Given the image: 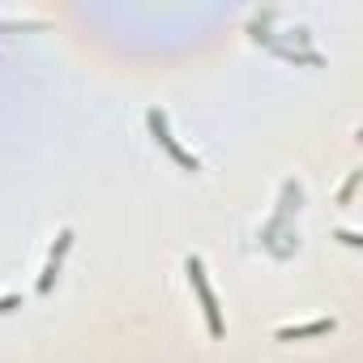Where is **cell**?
<instances>
[{"instance_id": "cell-5", "label": "cell", "mask_w": 363, "mask_h": 363, "mask_svg": "<svg viewBox=\"0 0 363 363\" xmlns=\"http://www.w3.org/2000/svg\"><path fill=\"white\" fill-rule=\"evenodd\" d=\"M22 303V295H0V312H9V308H18Z\"/></svg>"}, {"instance_id": "cell-3", "label": "cell", "mask_w": 363, "mask_h": 363, "mask_svg": "<svg viewBox=\"0 0 363 363\" xmlns=\"http://www.w3.org/2000/svg\"><path fill=\"white\" fill-rule=\"evenodd\" d=\"M69 248H73V231H60V235H56V248L48 252V265H43V274H39V291H52V282H56V274H60Z\"/></svg>"}, {"instance_id": "cell-2", "label": "cell", "mask_w": 363, "mask_h": 363, "mask_svg": "<svg viewBox=\"0 0 363 363\" xmlns=\"http://www.w3.org/2000/svg\"><path fill=\"white\" fill-rule=\"evenodd\" d=\"M145 124H150L154 141H158V145H162V150H167V154H171L179 167H184V171H197V167H201V162H197V158H193L184 145L175 141V133H171V124H167V116H162V111H150V116H145Z\"/></svg>"}, {"instance_id": "cell-4", "label": "cell", "mask_w": 363, "mask_h": 363, "mask_svg": "<svg viewBox=\"0 0 363 363\" xmlns=\"http://www.w3.org/2000/svg\"><path fill=\"white\" fill-rule=\"evenodd\" d=\"M333 333V320H308V325H286L278 329V342H295V337H325Z\"/></svg>"}, {"instance_id": "cell-6", "label": "cell", "mask_w": 363, "mask_h": 363, "mask_svg": "<svg viewBox=\"0 0 363 363\" xmlns=\"http://www.w3.org/2000/svg\"><path fill=\"white\" fill-rule=\"evenodd\" d=\"M337 240H342V244H350V248H359V235H354V231H337Z\"/></svg>"}, {"instance_id": "cell-1", "label": "cell", "mask_w": 363, "mask_h": 363, "mask_svg": "<svg viewBox=\"0 0 363 363\" xmlns=\"http://www.w3.org/2000/svg\"><path fill=\"white\" fill-rule=\"evenodd\" d=\"M184 274H189V282H193V291H197V299H201V312H206V329H210V337H223L227 325H223V312H218V299H214V286H210V278H206L201 257H189V261H184Z\"/></svg>"}]
</instances>
